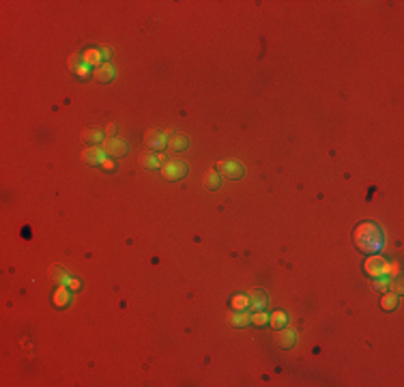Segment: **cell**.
Masks as SVG:
<instances>
[{"mask_svg": "<svg viewBox=\"0 0 404 387\" xmlns=\"http://www.w3.org/2000/svg\"><path fill=\"white\" fill-rule=\"evenodd\" d=\"M101 146H104V151H106V155H110V157H123V155H127V142L123 138H106L104 142H101Z\"/></svg>", "mask_w": 404, "mask_h": 387, "instance_id": "obj_4", "label": "cell"}, {"mask_svg": "<svg viewBox=\"0 0 404 387\" xmlns=\"http://www.w3.org/2000/svg\"><path fill=\"white\" fill-rule=\"evenodd\" d=\"M95 78H97V82H112V80L116 78V69L112 67L110 63H104V65H101V67L95 71Z\"/></svg>", "mask_w": 404, "mask_h": 387, "instance_id": "obj_12", "label": "cell"}, {"mask_svg": "<svg viewBox=\"0 0 404 387\" xmlns=\"http://www.w3.org/2000/svg\"><path fill=\"white\" fill-rule=\"evenodd\" d=\"M71 280H73V277L69 275V273H64L63 269H56V282H58V284L69 286V284H71Z\"/></svg>", "mask_w": 404, "mask_h": 387, "instance_id": "obj_25", "label": "cell"}, {"mask_svg": "<svg viewBox=\"0 0 404 387\" xmlns=\"http://www.w3.org/2000/svg\"><path fill=\"white\" fill-rule=\"evenodd\" d=\"M217 172L222 174L224 179H230V181H239V179L245 177V168L243 163L233 161V159H226L217 163Z\"/></svg>", "mask_w": 404, "mask_h": 387, "instance_id": "obj_3", "label": "cell"}, {"mask_svg": "<svg viewBox=\"0 0 404 387\" xmlns=\"http://www.w3.org/2000/svg\"><path fill=\"white\" fill-rule=\"evenodd\" d=\"M82 140L84 142H88L90 146H97V142H104L106 140V134L101 132V129H84Z\"/></svg>", "mask_w": 404, "mask_h": 387, "instance_id": "obj_14", "label": "cell"}, {"mask_svg": "<svg viewBox=\"0 0 404 387\" xmlns=\"http://www.w3.org/2000/svg\"><path fill=\"white\" fill-rule=\"evenodd\" d=\"M161 174H164L168 181H179L187 174V163L181 159H168L161 163Z\"/></svg>", "mask_w": 404, "mask_h": 387, "instance_id": "obj_2", "label": "cell"}, {"mask_svg": "<svg viewBox=\"0 0 404 387\" xmlns=\"http://www.w3.org/2000/svg\"><path fill=\"white\" fill-rule=\"evenodd\" d=\"M101 166H104L106 170H112V168H114V161H112V159H107V157H106V159H104V163H101Z\"/></svg>", "mask_w": 404, "mask_h": 387, "instance_id": "obj_27", "label": "cell"}, {"mask_svg": "<svg viewBox=\"0 0 404 387\" xmlns=\"http://www.w3.org/2000/svg\"><path fill=\"white\" fill-rule=\"evenodd\" d=\"M252 323L258 325V327H265L269 323V314L265 312V310H254V312H252Z\"/></svg>", "mask_w": 404, "mask_h": 387, "instance_id": "obj_23", "label": "cell"}, {"mask_svg": "<svg viewBox=\"0 0 404 387\" xmlns=\"http://www.w3.org/2000/svg\"><path fill=\"white\" fill-rule=\"evenodd\" d=\"M398 301H400V295H396V293H385L383 299H381V308L391 312V310L398 308Z\"/></svg>", "mask_w": 404, "mask_h": 387, "instance_id": "obj_19", "label": "cell"}, {"mask_svg": "<svg viewBox=\"0 0 404 387\" xmlns=\"http://www.w3.org/2000/svg\"><path fill=\"white\" fill-rule=\"evenodd\" d=\"M398 273H400V267H398V263H385V265H383V275L391 277V280H396Z\"/></svg>", "mask_w": 404, "mask_h": 387, "instance_id": "obj_24", "label": "cell"}, {"mask_svg": "<svg viewBox=\"0 0 404 387\" xmlns=\"http://www.w3.org/2000/svg\"><path fill=\"white\" fill-rule=\"evenodd\" d=\"M147 144L150 146L153 151H161L164 146H168V136H166L164 132H155V129H150V132H147Z\"/></svg>", "mask_w": 404, "mask_h": 387, "instance_id": "obj_8", "label": "cell"}, {"mask_svg": "<svg viewBox=\"0 0 404 387\" xmlns=\"http://www.w3.org/2000/svg\"><path fill=\"white\" fill-rule=\"evenodd\" d=\"M82 159L86 163H90V166H101L106 159V151H104V146H88V149L82 153Z\"/></svg>", "mask_w": 404, "mask_h": 387, "instance_id": "obj_6", "label": "cell"}, {"mask_svg": "<svg viewBox=\"0 0 404 387\" xmlns=\"http://www.w3.org/2000/svg\"><path fill=\"white\" fill-rule=\"evenodd\" d=\"M82 61H84V65H88V67H97V69H99L101 61H104V54H101V50H86L82 54Z\"/></svg>", "mask_w": 404, "mask_h": 387, "instance_id": "obj_13", "label": "cell"}, {"mask_svg": "<svg viewBox=\"0 0 404 387\" xmlns=\"http://www.w3.org/2000/svg\"><path fill=\"white\" fill-rule=\"evenodd\" d=\"M140 159H142V166L150 168V170H157V168H161V163H164V157H161V155H153V153H144Z\"/></svg>", "mask_w": 404, "mask_h": 387, "instance_id": "obj_16", "label": "cell"}, {"mask_svg": "<svg viewBox=\"0 0 404 387\" xmlns=\"http://www.w3.org/2000/svg\"><path fill=\"white\" fill-rule=\"evenodd\" d=\"M187 138L181 134H174V136H168V149L170 151H185L187 149Z\"/></svg>", "mask_w": 404, "mask_h": 387, "instance_id": "obj_17", "label": "cell"}, {"mask_svg": "<svg viewBox=\"0 0 404 387\" xmlns=\"http://www.w3.org/2000/svg\"><path fill=\"white\" fill-rule=\"evenodd\" d=\"M269 323H271L273 329H282V327L288 325V314L282 312V310H277V312L269 314Z\"/></svg>", "mask_w": 404, "mask_h": 387, "instance_id": "obj_18", "label": "cell"}, {"mask_svg": "<svg viewBox=\"0 0 404 387\" xmlns=\"http://www.w3.org/2000/svg\"><path fill=\"white\" fill-rule=\"evenodd\" d=\"M101 54H104V58H110V56H112V50H110V47H101Z\"/></svg>", "mask_w": 404, "mask_h": 387, "instance_id": "obj_28", "label": "cell"}, {"mask_svg": "<svg viewBox=\"0 0 404 387\" xmlns=\"http://www.w3.org/2000/svg\"><path fill=\"white\" fill-rule=\"evenodd\" d=\"M69 69L78 75V78H88L90 75V67L88 65H84V61H82V56H71V61H69Z\"/></svg>", "mask_w": 404, "mask_h": 387, "instance_id": "obj_9", "label": "cell"}, {"mask_svg": "<svg viewBox=\"0 0 404 387\" xmlns=\"http://www.w3.org/2000/svg\"><path fill=\"white\" fill-rule=\"evenodd\" d=\"M383 265H385V260L381 258L379 254H370L365 265H363V269L370 277H379V275H383Z\"/></svg>", "mask_w": 404, "mask_h": 387, "instance_id": "obj_7", "label": "cell"}, {"mask_svg": "<svg viewBox=\"0 0 404 387\" xmlns=\"http://www.w3.org/2000/svg\"><path fill=\"white\" fill-rule=\"evenodd\" d=\"M69 301H71V293H69V288L64 284H61L56 288V293H54V303L58 308H63V306H69Z\"/></svg>", "mask_w": 404, "mask_h": 387, "instance_id": "obj_15", "label": "cell"}, {"mask_svg": "<svg viewBox=\"0 0 404 387\" xmlns=\"http://www.w3.org/2000/svg\"><path fill=\"white\" fill-rule=\"evenodd\" d=\"M372 288L374 291H381V293H387L391 288V277H387V275L372 277Z\"/></svg>", "mask_w": 404, "mask_h": 387, "instance_id": "obj_21", "label": "cell"}, {"mask_svg": "<svg viewBox=\"0 0 404 387\" xmlns=\"http://www.w3.org/2000/svg\"><path fill=\"white\" fill-rule=\"evenodd\" d=\"M247 297H250V308H252V312L254 310H262L267 306V295H265V291H250L247 293Z\"/></svg>", "mask_w": 404, "mask_h": 387, "instance_id": "obj_11", "label": "cell"}, {"mask_svg": "<svg viewBox=\"0 0 404 387\" xmlns=\"http://www.w3.org/2000/svg\"><path fill=\"white\" fill-rule=\"evenodd\" d=\"M69 288H73V291H78V288H80V280H75V277H73V280H71V284H69Z\"/></svg>", "mask_w": 404, "mask_h": 387, "instance_id": "obj_29", "label": "cell"}, {"mask_svg": "<svg viewBox=\"0 0 404 387\" xmlns=\"http://www.w3.org/2000/svg\"><path fill=\"white\" fill-rule=\"evenodd\" d=\"M355 245L359 252L363 254H381V250L385 248V230L374 222H363L355 228Z\"/></svg>", "mask_w": 404, "mask_h": 387, "instance_id": "obj_1", "label": "cell"}, {"mask_svg": "<svg viewBox=\"0 0 404 387\" xmlns=\"http://www.w3.org/2000/svg\"><path fill=\"white\" fill-rule=\"evenodd\" d=\"M295 342H297V331L293 329V327H282V329H277L276 334V344L279 348H284V351H288V348L295 346Z\"/></svg>", "mask_w": 404, "mask_h": 387, "instance_id": "obj_5", "label": "cell"}, {"mask_svg": "<svg viewBox=\"0 0 404 387\" xmlns=\"http://www.w3.org/2000/svg\"><path fill=\"white\" fill-rule=\"evenodd\" d=\"M104 134L107 136V138H114V134H116V125H114V123H110V125L106 127V132H104Z\"/></svg>", "mask_w": 404, "mask_h": 387, "instance_id": "obj_26", "label": "cell"}, {"mask_svg": "<svg viewBox=\"0 0 404 387\" xmlns=\"http://www.w3.org/2000/svg\"><path fill=\"white\" fill-rule=\"evenodd\" d=\"M204 185H207V189H217L222 185V174L217 170H209L204 174Z\"/></svg>", "mask_w": 404, "mask_h": 387, "instance_id": "obj_20", "label": "cell"}, {"mask_svg": "<svg viewBox=\"0 0 404 387\" xmlns=\"http://www.w3.org/2000/svg\"><path fill=\"white\" fill-rule=\"evenodd\" d=\"M230 306H233V310H247L250 308V297L247 295H234L233 301H230Z\"/></svg>", "mask_w": 404, "mask_h": 387, "instance_id": "obj_22", "label": "cell"}, {"mask_svg": "<svg viewBox=\"0 0 404 387\" xmlns=\"http://www.w3.org/2000/svg\"><path fill=\"white\" fill-rule=\"evenodd\" d=\"M228 320H230V325H234V327H247L252 323V314H247L245 310H233V312L228 314Z\"/></svg>", "mask_w": 404, "mask_h": 387, "instance_id": "obj_10", "label": "cell"}]
</instances>
